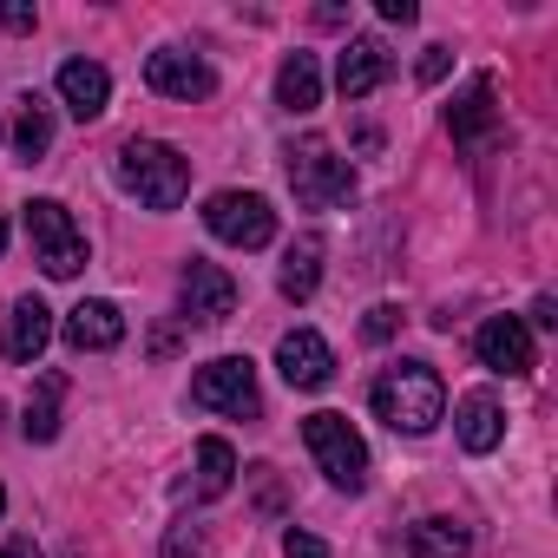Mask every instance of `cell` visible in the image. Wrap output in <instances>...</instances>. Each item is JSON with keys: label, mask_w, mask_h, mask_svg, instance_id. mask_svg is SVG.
<instances>
[{"label": "cell", "mask_w": 558, "mask_h": 558, "mask_svg": "<svg viewBox=\"0 0 558 558\" xmlns=\"http://www.w3.org/2000/svg\"><path fill=\"white\" fill-rule=\"evenodd\" d=\"M60 99H66L73 119H99L112 106V73L99 60H66L60 66Z\"/></svg>", "instance_id": "2e32d148"}, {"label": "cell", "mask_w": 558, "mask_h": 558, "mask_svg": "<svg viewBox=\"0 0 558 558\" xmlns=\"http://www.w3.org/2000/svg\"><path fill=\"white\" fill-rule=\"evenodd\" d=\"M453 427H460V447H466V453H493V447L506 440V408L480 388V395H466V401H460Z\"/></svg>", "instance_id": "e0dca14e"}, {"label": "cell", "mask_w": 558, "mask_h": 558, "mask_svg": "<svg viewBox=\"0 0 558 558\" xmlns=\"http://www.w3.org/2000/svg\"><path fill=\"white\" fill-rule=\"evenodd\" d=\"M276 375H283L296 395H316V388H329V375H336V349H329L316 329H290L283 342H276Z\"/></svg>", "instance_id": "8fae6325"}, {"label": "cell", "mask_w": 558, "mask_h": 558, "mask_svg": "<svg viewBox=\"0 0 558 558\" xmlns=\"http://www.w3.org/2000/svg\"><path fill=\"white\" fill-rule=\"evenodd\" d=\"M388 73H395V60H388V47H381V40H368V34H362V40H349V47H342V60H336V86H342V99H368Z\"/></svg>", "instance_id": "9a60e30c"}, {"label": "cell", "mask_w": 558, "mask_h": 558, "mask_svg": "<svg viewBox=\"0 0 558 558\" xmlns=\"http://www.w3.org/2000/svg\"><path fill=\"white\" fill-rule=\"evenodd\" d=\"M0 27H14V34H34V27H40V14L27 8V0H0Z\"/></svg>", "instance_id": "4316f807"}, {"label": "cell", "mask_w": 558, "mask_h": 558, "mask_svg": "<svg viewBox=\"0 0 558 558\" xmlns=\"http://www.w3.org/2000/svg\"><path fill=\"white\" fill-rule=\"evenodd\" d=\"M47 342H53V310L40 296H21L8 329H0V355H8V362H40Z\"/></svg>", "instance_id": "4fadbf2b"}, {"label": "cell", "mask_w": 558, "mask_h": 558, "mask_svg": "<svg viewBox=\"0 0 558 558\" xmlns=\"http://www.w3.org/2000/svg\"><path fill=\"white\" fill-rule=\"evenodd\" d=\"M178 296H184V323H230V310H236V276L217 269V263H204V256H191L184 276H178Z\"/></svg>", "instance_id": "ba28073f"}, {"label": "cell", "mask_w": 558, "mask_h": 558, "mask_svg": "<svg viewBox=\"0 0 558 558\" xmlns=\"http://www.w3.org/2000/svg\"><path fill=\"white\" fill-rule=\"evenodd\" d=\"M66 342H73L80 355H106V349H119V342H125V316H119V303L93 296V303L66 310Z\"/></svg>", "instance_id": "5bb4252c"}, {"label": "cell", "mask_w": 558, "mask_h": 558, "mask_svg": "<svg viewBox=\"0 0 558 558\" xmlns=\"http://www.w3.org/2000/svg\"><path fill=\"white\" fill-rule=\"evenodd\" d=\"M368 408H375V421H388L395 434L421 440V434L440 427V414H447V388H440V375H434L427 362H395V368L375 375Z\"/></svg>", "instance_id": "6da1fadb"}, {"label": "cell", "mask_w": 558, "mask_h": 558, "mask_svg": "<svg viewBox=\"0 0 558 558\" xmlns=\"http://www.w3.org/2000/svg\"><path fill=\"white\" fill-rule=\"evenodd\" d=\"M145 86L151 93H165V99H210L217 93V73H210V60L204 53H184V47H158L151 60H145Z\"/></svg>", "instance_id": "9c48e42d"}, {"label": "cell", "mask_w": 558, "mask_h": 558, "mask_svg": "<svg viewBox=\"0 0 558 558\" xmlns=\"http://www.w3.org/2000/svg\"><path fill=\"white\" fill-rule=\"evenodd\" d=\"M119 184L145 204V210H178L191 191V158L165 138H125L119 145Z\"/></svg>", "instance_id": "7a4b0ae2"}, {"label": "cell", "mask_w": 558, "mask_h": 558, "mask_svg": "<svg viewBox=\"0 0 558 558\" xmlns=\"http://www.w3.org/2000/svg\"><path fill=\"white\" fill-rule=\"evenodd\" d=\"M447 132H453V145H466V151H480V145L499 132V86H493V73H480V80L453 99Z\"/></svg>", "instance_id": "7c38bea8"}, {"label": "cell", "mask_w": 558, "mask_h": 558, "mask_svg": "<svg viewBox=\"0 0 558 558\" xmlns=\"http://www.w3.org/2000/svg\"><path fill=\"white\" fill-rule=\"evenodd\" d=\"M421 80L434 86V80H447V47H427V60H421Z\"/></svg>", "instance_id": "83f0119b"}, {"label": "cell", "mask_w": 558, "mask_h": 558, "mask_svg": "<svg viewBox=\"0 0 558 558\" xmlns=\"http://www.w3.org/2000/svg\"><path fill=\"white\" fill-rule=\"evenodd\" d=\"M191 401L210 408V414H236V421H256L263 414V395H256V362L250 355H217L191 375Z\"/></svg>", "instance_id": "8992f818"}, {"label": "cell", "mask_w": 558, "mask_h": 558, "mask_svg": "<svg viewBox=\"0 0 558 558\" xmlns=\"http://www.w3.org/2000/svg\"><path fill=\"white\" fill-rule=\"evenodd\" d=\"M47 145H53V119H47V106L40 99H21V125H14V151L34 165V158H47Z\"/></svg>", "instance_id": "603a6c76"}, {"label": "cell", "mask_w": 558, "mask_h": 558, "mask_svg": "<svg viewBox=\"0 0 558 558\" xmlns=\"http://www.w3.org/2000/svg\"><path fill=\"white\" fill-rule=\"evenodd\" d=\"M204 230H210L217 243H230V250H263V243L276 236V210H269V197H256V191H217V197L204 204Z\"/></svg>", "instance_id": "52a82bcc"}, {"label": "cell", "mask_w": 558, "mask_h": 558, "mask_svg": "<svg viewBox=\"0 0 558 558\" xmlns=\"http://www.w3.org/2000/svg\"><path fill=\"white\" fill-rule=\"evenodd\" d=\"M395 329H401V310H395V303H381V310H368V323H362V336H368V342H388Z\"/></svg>", "instance_id": "484cf974"}, {"label": "cell", "mask_w": 558, "mask_h": 558, "mask_svg": "<svg viewBox=\"0 0 558 558\" xmlns=\"http://www.w3.org/2000/svg\"><path fill=\"white\" fill-rule=\"evenodd\" d=\"M290 191L303 210H336L355 197V171H349V158H336L329 138H303V145H290Z\"/></svg>", "instance_id": "277c9868"}, {"label": "cell", "mask_w": 558, "mask_h": 558, "mask_svg": "<svg viewBox=\"0 0 558 558\" xmlns=\"http://www.w3.org/2000/svg\"><path fill=\"white\" fill-rule=\"evenodd\" d=\"M303 440H310V453H316V466H323V480L329 486H342V493H362L368 486V440L349 427V414H310L303 421Z\"/></svg>", "instance_id": "5b68a950"}, {"label": "cell", "mask_w": 558, "mask_h": 558, "mask_svg": "<svg viewBox=\"0 0 558 558\" xmlns=\"http://www.w3.org/2000/svg\"><path fill=\"white\" fill-rule=\"evenodd\" d=\"M0 250H8V223H0Z\"/></svg>", "instance_id": "d6a6232c"}, {"label": "cell", "mask_w": 558, "mask_h": 558, "mask_svg": "<svg viewBox=\"0 0 558 558\" xmlns=\"http://www.w3.org/2000/svg\"><path fill=\"white\" fill-rule=\"evenodd\" d=\"M283 558H336V551H329V545H323L316 532H303V525H290V532H283Z\"/></svg>", "instance_id": "cb8c5ba5"}, {"label": "cell", "mask_w": 558, "mask_h": 558, "mask_svg": "<svg viewBox=\"0 0 558 558\" xmlns=\"http://www.w3.org/2000/svg\"><path fill=\"white\" fill-rule=\"evenodd\" d=\"M276 283H283V296H290V303H310V296H316V283H323V236H296Z\"/></svg>", "instance_id": "44dd1931"}, {"label": "cell", "mask_w": 558, "mask_h": 558, "mask_svg": "<svg viewBox=\"0 0 558 558\" xmlns=\"http://www.w3.org/2000/svg\"><path fill=\"white\" fill-rule=\"evenodd\" d=\"M60 408H66V375H40L34 395H27V414H21V434L34 447H47L60 434Z\"/></svg>", "instance_id": "d6986e66"}, {"label": "cell", "mask_w": 558, "mask_h": 558, "mask_svg": "<svg viewBox=\"0 0 558 558\" xmlns=\"http://www.w3.org/2000/svg\"><path fill=\"white\" fill-rule=\"evenodd\" d=\"M408 551H414V558H466V551H473V532H466L460 519H440V512H434V519H414V525H408Z\"/></svg>", "instance_id": "ffe728a7"}, {"label": "cell", "mask_w": 558, "mask_h": 558, "mask_svg": "<svg viewBox=\"0 0 558 558\" xmlns=\"http://www.w3.org/2000/svg\"><path fill=\"white\" fill-rule=\"evenodd\" d=\"M381 21H401L408 27V21H421V8H414V0H381Z\"/></svg>", "instance_id": "f1b7e54d"}, {"label": "cell", "mask_w": 558, "mask_h": 558, "mask_svg": "<svg viewBox=\"0 0 558 558\" xmlns=\"http://www.w3.org/2000/svg\"><path fill=\"white\" fill-rule=\"evenodd\" d=\"M158 558H204V538H197L191 525H171V532H165V551H158Z\"/></svg>", "instance_id": "d4e9b609"}, {"label": "cell", "mask_w": 558, "mask_h": 558, "mask_svg": "<svg viewBox=\"0 0 558 558\" xmlns=\"http://www.w3.org/2000/svg\"><path fill=\"white\" fill-rule=\"evenodd\" d=\"M473 355H480V368H493V375H532V368H538L532 329H525L519 316H486L480 336H473Z\"/></svg>", "instance_id": "30bf717a"}, {"label": "cell", "mask_w": 558, "mask_h": 558, "mask_svg": "<svg viewBox=\"0 0 558 558\" xmlns=\"http://www.w3.org/2000/svg\"><path fill=\"white\" fill-rule=\"evenodd\" d=\"M532 323H538V329H558V303H551V296H538V303H532Z\"/></svg>", "instance_id": "f546056e"}, {"label": "cell", "mask_w": 558, "mask_h": 558, "mask_svg": "<svg viewBox=\"0 0 558 558\" xmlns=\"http://www.w3.org/2000/svg\"><path fill=\"white\" fill-rule=\"evenodd\" d=\"M27 243H34V263L53 276V283H66V276L86 269V230L73 223V210L60 197H34L27 204Z\"/></svg>", "instance_id": "3957f363"}, {"label": "cell", "mask_w": 558, "mask_h": 558, "mask_svg": "<svg viewBox=\"0 0 558 558\" xmlns=\"http://www.w3.org/2000/svg\"><path fill=\"white\" fill-rule=\"evenodd\" d=\"M0 519H8V486H0Z\"/></svg>", "instance_id": "1f68e13d"}, {"label": "cell", "mask_w": 558, "mask_h": 558, "mask_svg": "<svg viewBox=\"0 0 558 558\" xmlns=\"http://www.w3.org/2000/svg\"><path fill=\"white\" fill-rule=\"evenodd\" d=\"M0 558H40V545L34 538H8V551H0Z\"/></svg>", "instance_id": "4dcf8cb0"}, {"label": "cell", "mask_w": 558, "mask_h": 558, "mask_svg": "<svg viewBox=\"0 0 558 558\" xmlns=\"http://www.w3.org/2000/svg\"><path fill=\"white\" fill-rule=\"evenodd\" d=\"M230 486H236V453H230V440L204 434L197 440V499H223Z\"/></svg>", "instance_id": "7402d4cb"}, {"label": "cell", "mask_w": 558, "mask_h": 558, "mask_svg": "<svg viewBox=\"0 0 558 558\" xmlns=\"http://www.w3.org/2000/svg\"><path fill=\"white\" fill-rule=\"evenodd\" d=\"M276 106H283V112H316L323 106V66H316V53H290L283 66H276Z\"/></svg>", "instance_id": "ac0fdd59"}]
</instances>
